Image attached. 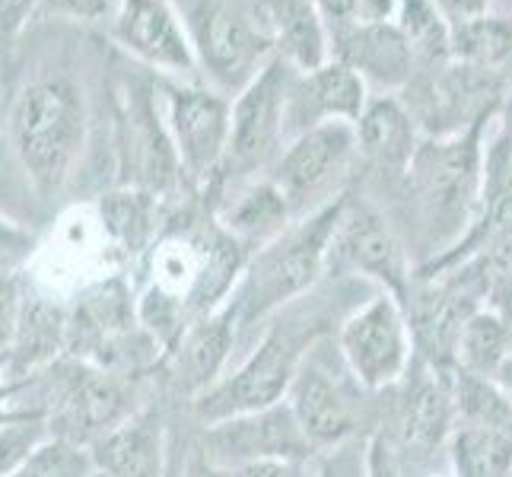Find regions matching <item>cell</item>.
Instances as JSON below:
<instances>
[{
	"mask_svg": "<svg viewBox=\"0 0 512 477\" xmlns=\"http://www.w3.org/2000/svg\"><path fill=\"white\" fill-rule=\"evenodd\" d=\"M484 131L458 137H423L404 172V198L423 249L417 268L439 261L462 242L484 204Z\"/></svg>",
	"mask_w": 512,
	"mask_h": 477,
	"instance_id": "6da1fadb",
	"label": "cell"
},
{
	"mask_svg": "<svg viewBox=\"0 0 512 477\" xmlns=\"http://www.w3.org/2000/svg\"><path fill=\"white\" fill-rule=\"evenodd\" d=\"M331 325L334 318L322 312L319 299L299 296L296 303L280 309L264 325L255 347L217 385H210L204 395L191 401L201 427L226 417L264 411L284 401L299 366L315 344L328 338Z\"/></svg>",
	"mask_w": 512,
	"mask_h": 477,
	"instance_id": "7a4b0ae2",
	"label": "cell"
},
{
	"mask_svg": "<svg viewBox=\"0 0 512 477\" xmlns=\"http://www.w3.org/2000/svg\"><path fill=\"white\" fill-rule=\"evenodd\" d=\"M344 198L303 220H293L284 233L258 249L245 264L239 284L229 296L239 328V347H245L242 357L255 347V331L268 325L280 309L306 296L328 271V249Z\"/></svg>",
	"mask_w": 512,
	"mask_h": 477,
	"instance_id": "3957f363",
	"label": "cell"
},
{
	"mask_svg": "<svg viewBox=\"0 0 512 477\" xmlns=\"http://www.w3.org/2000/svg\"><path fill=\"white\" fill-rule=\"evenodd\" d=\"M10 137L29 182L42 194L58 191L83 150V93L64 77L29 83L13 102Z\"/></svg>",
	"mask_w": 512,
	"mask_h": 477,
	"instance_id": "277c9868",
	"label": "cell"
},
{
	"mask_svg": "<svg viewBox=\"0 0 512 477\" xmlns=\"http://www.w3.org/2000/svg\"><path fill=\"white\" fill-rule=\"evenodd\" d=\"M328 271L331 277H357L363 284H376L404 306L414 287L417 261L382 210L347 191L331 236Z\"/></svg>",
	"mask_w": 512,
	"mask_h": 477,
	"instance_id": "5b68a950",
	"label": "cell"
},
{
	"mask_svg": "<svg viewBox=\"0 0 512 477\" xmlns=\"http://www.w3.org/2000/svg\"><path fill=\"white\" fill-rule=\"evenodd\" d=\"M506 90V80L452 58L443 67L420 70L398 99L423 137H458L487 128L500 115Z\"/></svg>",
	"mask_w": 512,
	"mask_h": 477,
	"instance_id": "8992f818",
	"label": "cell"
},
{
	"mask_svg": "<svg viewBox=\"0 0 512 477\" xmlns=\"http://www.w3.org/2000/svg\"><path fill=\"white\" fill-rule=\"evenodd\" d=\"M296 70L271 58L258 77L233 99L229 150L220 169V185L264 179L287 147V93Z\"/></svg>",
	"mask_w": 512,
	"mask_h": 477,
	"instance_id": "52a82bcc",
	"label": "cell"
},
{
	"mask_svg": "<svg viewBox=\"0 0 512 477\" xmlns=\"http://www.w3.org/2000/svg\"><path fill=\"white\" fill-rule=\"evenodd\" d=\"M357 156V125L334 121V125H322L293 137L284 153L277 156L268 179L287 198L293 220H303L344 198Z\"/></svg>",
	"mask_w": 512,
	"mask_h": 477,
	"instance_id": "ba28073f",
	"label": "cell"
},
{
	"mask_svg": "<svg viewBox=\"0 0 512 477\" xmlns=\"http://www.w3.org/2000/svg\"><path fill=\"white\" fill-rule=\"evenodd\" d=\"M185 26L198 67H204L210 86L226 99H236L274 58V48L255 13L239 10L226 0H198L188 10Z\"/></svg>",
	"mask_w": 512,
	"mask_h": 477,
	"instance_id": "9c48e42d",
	"label": "cell"
},
{
	"mask_svg": "<svg viewBox=\"0 0 512 477\" xmlns=\"http://www.w3.org/2000/svg\"><path fill=\"white\" fill-rule=\"evenodd\" d=\"M338 353L363 392H388L404 382L414 363V338L404 306L376 290L338 328Z\"/></svg>",
	"mask_w": 512,
	"mask_h": 477,
	"instance_id": "30bf717a",
	"label": "cell"
},
{
	"mask_svg": "<svg viewBox=\"0 0 512 477\" xmlns=\"http://www.w3.org/2000/svg\"><path fill=\"white\" fill-rule=\"evenodd\" d=\"M166 128L179 153L185 185L204 194L220 179L233 128V99L214 86H166Z\"/></svg>",
	"mask_w": 512,
	"mask_h": 477,
	"instance_id": "8fae6325",
	"label": "cell"
},
{
	"mask_svg": "<svg viewBox=\"0 0 512 477\" xmlns=\"http://www.w3.org/2000/svg\"><path fill=\"white\" fill-rule=\"evenodd\" d=\"M134 388L128 376L109 373L93 363H70L55 376V408L48 411V433L67 443L93 449L105 433L125 423L131 411Z\"/></svg>",
	"mask_w": 512,
	"mask_h": 477,
	"instance_id": "7c38bea8",
	"label": "cell"
},
{
	"mask_svg": "<svg viewBox=\"0 0 512 477\" xmlns=\"http://www.w3.org/2000/svg\"><path fill=\"white\" fill-rule=\"evenodd\" d=\"M194 449L210 465H217L223 471H236L252 462H268V458H293V462L315 458V449L306 439L303 427H299V420L293 417L287 401L271 404L264 411L204 423Z\"/></svg>",
	"mask_w": 512,
	"mask_h": 477,
	"instance_id": "4fadbf2b",
	"label": "cell"
},
{
	"mask_svg": "<svg viewBox=\"0 0 512 477\" xmlns=\"http://www.w3.org/2000/svg\"><path fill=\"white\" fill-rule=\"evenodd\" d=\"M325 341H319L299 366V373L287 392V404L299 420L315 452H325L347 443L360 433V401L347 385V376H334L328 357H322Z\"/></svg>",
	"mask_w": 512,
	"mask_h": 477,
	"instance_id": "5bb4252c",
	"label": "cell"
},
{
	"mask_svg": "<svg viewBox=\"0 0 512 477\" xmlns=\"http://www.w3.org/2000/svg\"><path fill=\"white\" fill-rule=\"evenodd\" d=\"M404 392L395 408L392 427H382L395 439L408 465H423L449 446L455 433V401L449 373H436L414 353L411 373L404 376Z\"/></svg>",
	"mask_w": 512,
	"mask_h": 477,
	"instance_id": "9a60e30c",
	"label": "cell"
},
{
	"mask_svg": "<svg viewBox=\"0 0 512 477\" xmlns=\"http://www.w3.org/2000/svg\"><path fill=\"white\" fill-rule=\"evenodd\" d=\"M369 105V86L357 70L341 61H325L322 67L293 74L287 93V144L312 128L347 121L357 125Z\"/></svg>",
	"mask_w": 512,
	"mask_h": 477,
	"instance_id": "2e32d148",
	"label": "cell"
},
{
	"mask_svg": "<svg viewBox=\"0 0 512 477\" xmlns=\"http://www.w3.org/2000/svg\"><path fill=\"white\" fill-rule=\"evenodd\" d=\"M115 39L137 61L163 74L182 77L198 67L188 26L169 0H118Z\"/></svg>",
	"mask_w": 512,
	"mask_h": 477,
	"instance_id": "e0dca14e",
	"label": "cell"
},
{
	"mask_svg": "<svg viewBox=\"0 0 512 477\" xmlns=\"http://www.w3.org/2000/svg\"><path fill=\"white\" fill-rule=\"evenodd\" d=\"M121 156H125V172H131L125 188H140L153 198H163L175 185H185L169 128L160 121V112L147 93H131L128 99V112L121 121Z\"/></svg>",
	"mask_w": 512,
	"mask_h": 477,
	"instance_id": "ac0fdd59",
	"label": "cell"
},
{
	"mask_svg": "<svg viewBox=\"0 0 512 477\" xmlns=\"http://www.w3.org/2000/svg\"><path fill=\"white\" fill-rule=\"evenodd\" d=\"M331 58L357 70L379 96H398L417 77L411 45L404 42L395 20L331 29Z\"/></svg>",
	"mask_w": 512,
	"mask_h": 477,
	"instance_id": "d6986e66",
	"label": "cell"
},
{
	"mask_svg": "<svg viewBox=\"0 0 512 477\" xmlns=\"http://www.w3.org/2000/svg\"><path fill=\"white\" fill-rule=\"evenodd\" d=\"M236 347H239V328L229 303L220 306L217 312L194 318L185 328L182 341L163 360L175 392L188 395L191 401L204 395L210 385H217L229 373V360H233Z\"/></svg>",
	"mask_w": 512,
	"mask_h": 477,
	"instance_id": "ffe728a7",
	"label": "cell"
},
{
	"mask_svg": "<svg viewBox=\"0 0 512 477\" xmlns=\"http://www.w3.org/2000/svg\"><path fill=\"white\" fill-rule=\"evenodd\" d=\"M207 191L214 194L217 223L233 239H239L249 249V255L274 242L293 223V210L287 198L268 175L249 182H229V185L214 182Z\"/></svg>",
	"mask_w": 512,
	"mask_h": 477,
	"instance_id": "44dd1931",
	"label": "cell"
},
{
	"mask_svg": "<svg viewBox=\"0 0 512 477\" xmlns=\"http://www.w3.org/2000/svg\"><path fill=\"white\" fill-rule=\"evenodd\" d=\"M93 465L105 477H166L172 436L163 408H140L90 449Z\"/></svg>",
	"mask_w": 512,
	"mask_h": 477,
	"instance_id": "7402d4cb",
	"label": "cell"
},
{
	"mask_svg": "<svg viewBox=\"0 0 512 477\" xmlns=\"http://www.w3.org/2000/svg\"><path fill=\"white\" fill-rule=\"evenodd\" d=\"M252 13L268 35L274 58L299 74L331 61V29L315 0H255Z\"/></svg>",
	"mask_w": 512,
	"mask_h": 477,
	"instance_id": "603a6c76",
	"label": "cell"
},
{
	"mask_svg": "<svg viewBox=\"0 0 512 477\" xmlns=\"http://www.w3.org/2000/svg\"><path fill=\"white\" fill-rule=\"evenodd\" d=\"M420 140L423 134L398 96H369L366 112L357 121V144L363 159L404 179Z\"/></svg>",
	"mask_w": 512,
	"mask_h": 477,
	"instance_id": "cb8c5ba5",
	"label": "cell"
},
{
	"mask_svg": "<svg viewBox=\"0 0 512 477\" xmlns=\"http://www.w3.org/2000/svg\"><path fill=\"white\" fill-rule=\"evenodd\" d=\"M67 347V315L48 299H26L20 331L4 357V369L13 379H29L35 369L48 366Z\"/></svg>",
	"mask_w": 512,
	"mask_h": 477,
	"instance_id": "d4e9b609",
	"label": "cell"
},
{
	"mask_svg": "<svg viewBox=\"0 0 512 477\" xmlns=\"http://www.w3.org/2000/svg\"><path fill=\"white\" fill-rule=\"evenodd\" d=\"M452 58L512 83V16L490 10L452 26Z\"/></svg>",
	"mask_w": 512,
	"mask_h": 477,
	"instance_id": "484cf974",
	"label": "cell"
},
{
	"mask_svg": "<svg viewBox=\"0 0 512 477\" xmlns=\"http://www.w3.org/2000/svg\"><path fill=\"white\" fill-rule=\"evenodd\" d=\"M512 357V322L503 315L478 309L458 331L455 341V369L471 376L497 379L500 366Z\"/></svg>",
	"mask_w": 512,
	"mask_h": 477,
	"instance_id": "4316f807",
	"label": "cell"
},
{
	"mask_svg": "<svg viewBox=\"0 0 512 477\" xmlns=\"http://www.w3.org/2000/svg\"><path fill=\"white\" fill-rule=\"evenodd\" d=\"M395 26L411 45L417 74L452 61V23L433 0H398Z\"/></svg>",
	"mask_w": 512,
	"mask_h": 477,
	"instance_id": "83f0119b",
	"label": "cell"
},
{
	"mask_svg": "<svg viewBox=\"0 0 512 477\" xmlns=\"http://www.w3.org/2000/svg\"><path fill=\"white\" fill-rule=\"evenodd\" d=\"M446 449L455 477H509L512 471V433L458 423Z\"/></svg>",
	"mask_w": 512,
	"mask_h": 477,
	"instance_id": "f1b7e54d",
	"label": "cell"
},
{
	"mask_svg": "<svg viewBox=\"0 0 512 477\" xmlns=\"http://www.w3.org/2000/svg\"><path fill=\"white\" fill-rule=\"evenodd\" d=\"M452 401H455V427H487L512 433V404L497 379L471 376L462 369L449 373Z\"/></svg>",
	"mask_w": 512,
	"mask_h": 477,
	"instance_id": "f546056e",
	"label": "cell"
},
{
	"mask_svg": "<svg viewBox=\"0 0 512 477\" xmlns=\"http://www.w3.org/2000/svg\"><path fill=\"white\" fill-rule=\"evenodd\" d=\"M102 226L128 255L144 252L156 233V198L140 188L115 191L99 204Z\"/></svg>",
	"mask_w": 512,
	"mask_h": 477,
	"instance_id": "4dcf8cb0",
	"label": "cell"
},
{
	"mask_svg": "<svg viewBox=\"0 0 512 477\" xmlns=\"http://www.w3.org/2000/svg\"><path fill=\"white\" fill-rule=\"evenodd\" d=\"M93 474L96 465L90 449L74 446L58 436H48L10 477H93Z\"/></svg>",
	"mask_w": 512,
	"mask_h": 477,
	"instance_id": "1f68e13d",
	"label": "cell"
},
{
	"mask_svg": "<svg viewBox=\"0 0 512 477\" xmlns=\"http://www.w3.org/2000/svg\"><path fill=\"white\" fill-rule=\"evenodd\" d=\"M493 121H497V134L484 147V201L512 188V83Z\"/></svg>",
	"mask_w": 512,
	"mask_h": 477,
	"instance_id": "d6a6232c",
	"label": "cell"
},
{
	"mask_svg": "<svg viewBox=\"0 0 512 477\" xmlns=\"http://www.w3.org/2000/svg\"><path fill=\"white\" fill-rule=\"evenodd\" d=\"M315 7L322 10L328 29H344L395 20L398 0H315Z\"/></svg>",
	"mask_w": 512,
	"mask_h": 477,
	"instance_id": "836d02e7",
	"label": "cell"
},
{
	"mask_svg": "<svg viewBox=\"0 0 512 477\" xmlns=\"http://www.w3.org/2000/svg\"><path fill=\"white\" fill-rule=\"evenodd\" d=\"M315 477H369V436L315 452Z\"/></svg>",
	"mask_w": 512,
	"mask_h": 477,
	"instance_id": "e575fe53",
	"label": "cell"
},
{
	"mask_svg": "<svg viewBox=\"0 0 512 477\" xmlns=\"http://www.w3.org/2000/svg\"><path fill=\"white\" fill-rule=\"evenodd\" d=\"M23 303L26 299L20 293V280H16L10 271H0V357H7L16 331H20Z\"/></svg>",
	"mask_w": 512,
	"mask_h": 477,
	"instance_id": "d590c367",
	"label": "cell"
},
{
	"mask_svg": "<svg viewBox=\"0 0 512 477\" xmlns=\"http://www.w3.org/2000/svg\"><path fill=\"white\" fill-rule=\"evenodd\" d=\"M408 458L382 427L369 433V477H408Z\"/></svg>",
	"mask_w": 512,
	"mask_h": 477,
	"instance_id": "8d00e7d4",
	"label": "cell"
},
{
	"mask_svg": "<svg viewBox=\"0 0 512 477\" xmlns=\"http://www.w3.org/2000/svg\"><path fill=\"white\" fill-rule=\"evenodd\" d=\"M115 10V0H39V16H67V20H102Z\"/></svg>",
	"mask_w": 512,
	"mask_h": 477,
	"instance_id": "74e56055",
	"label": "cell"
},
{
	"mask_svg": "<svg viewBox=\"0 0 512 477\" xmlns=\"http://www.w3.org/2000/svg\"><path fill=\"white\" fill-rule=\"evenodd\" d=\"M35 249V236L20 229L13 220L0 217V271H13Z\"/></svg>",
	"mask_w": 512,
	"mask_h": 477,
	"instance_id": "f35d334b",
	"label": "cell"
},
{
	"mask_svg": "<svg viewBox=\"0 0 512 477\" xmlns=\"http://www.w3.org/2000/svg\"><path fill=\"white\" fill-rule=\"evenodd\" d=\"M233 477H315V458L309 462H293V458H268V462H252L236 471Z\"/></svg>",
	"mask_w": 512,
	"mask_h": 477,
	"instance_id": "ab89813d",
	"label": "cell"
},
{
	"mask_svg": "<svg viewBox=\"0 0 512 477\" xmlns=\"http://www.w3.org/2000/svg\"><path fill=\"white\" fill-rule=\"evenodd\" d=\"M32 16H39V0H0V42L16 39Z\"/></svg>",
	"mask_w": 512,
	"mask_h": 477,
	"instance_id": "60d3db41",
	"label": "cell"
},
{
	"mask_svg": "<svg viewBox=\"0 0 512 477\" xmlns=\"http://www.w3.org/2000/svg\"><path fill=\"white\" fill-rule=\"evenodd\" d=\"M433 4L443 10V16L452 26H458V23L478 20V16L490 13L493 0H433Z\"/></svg>",
	"mask_w": 512,
	"mask_h": 477,
	"instance_id": "b9f144b4",
	"label": "cell"
},
{
	"mask_svg": "<svg viewBox=\"0 0 512 477\" xmlns=\"http://www.w3.org/2000/svg\"><path fill=\"white\" fill-rule=\"evenodd\" d=\"M185 477H233V474L217 468V465H210L207 458L191 446L188 455H185Z\"/></svg>",
	"mask_w": 512,
	"mask_h": 477,
	"instance_id": "7bdbcfd3",
	"label": "cell"
},
{
	"mask_svg": "<svg viewBox=\"0 0 512 477\" xmlns=\"http://www.w3.org/2000/svg\"><path fill=\"white\" fill-rule=\"evenodd\" d=\"M166 477H185V455L179 452L172 439V455H169V465H166Z\"/></svg>",
	"mask_w": 512,
	"mask_h": 477,
	"instance_id": "ee69618b",
	"label": "cell"
},
{
	"mask_svg": "<svg viewBox=\"0 0 512 477\" xmlns=\"http://www.w3.org/2000/svg\"><path fill=\"white\" fill-rule=\"evenodd\" d=\"M497 382H500V388L506 392V398H509V404H512V357L500 366V373H497Z\"/></svg>",
	"mask_w": 512,
	"mask_h": 477,
	"instance_id": "f6af8a7d",
	"label": "cell"
},
{
	"mask_svg": "<svg viewBox=\"0 0 512 477\" xmlns=\"http://www.w3.org/2000/svg\"><path fill=\"white\" fill-rule=\"evenodd\" d=\"M506 16H512V0H506Z\"/></svg>",
	"mask_w": 512,
	"mask_h": 477,
	"instance_id": "bcb514c9",
	"label": "cell"
},
{
	"mask_svg": "<svg viewBox=\"0 0 512 477\" xmlns=\"http://www.w3.org/2000/svg\"><path fill=\"white\" fill-rule=\"evenodd\" d=\"M433 477H455V474H433Z\"/></svg>",
	"mask_w": 512,
	"mask_h": 477,
	"instance_id": "7dc6e473",
	"label": "cell"
},
{
	"mask_svg": "<svg viewBox=\"0 0 512 477\" xmlns=\"http://www.w3.org/2000/svg\"><path fill=\"white\" fill-rule=\"evenodd\" d=\"M93 477H105V474H99V471H96V474H93Z\"/></svg>",
	"mask_w": 512,
	"mask_h": 477,
	"instance_id": "c3c4849f",
	"label": "cell"
},
{
	"mask_svg": "<svg viewBox=\"0 0 512 477\" xmlns=\"http://www.w3.org/2000/svg\"><path fill=\"white\" fill-rule=\"evenodd\" d=\"M509 477H512V471H509Z\"/></svg>",
	"mask_w": 512,
	"mask_h": 477,
	"instance_id": "681fc988",
	"label": "cell"
}]
</instances>
